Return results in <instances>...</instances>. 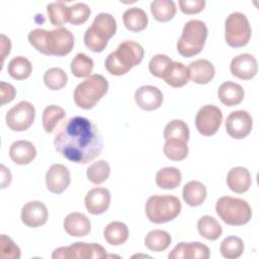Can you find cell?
<instances>
[{
	"mask_svg": "<svg viewBox=\"0 0 259 259\" xmlns=\"http://www.w3.org/2000/svg\"><path fill=\"white\" fill-rule=\"evenodd\" d=\"M71 182L69 169L63 164H53L46 174V185L52 193L64 192Z\"/></svg>",
	"mask_w": 259,
	"mask_h": 259,
	"instance_id": "cell-14",
	"label": "cell"
},
{
	"mask_svg": "<svg viewBox=\"0 0 259 259\" xmlns=\"http://www.w3.org/2000/svg\"><path fill=\"white\" fill-rule=\"evenodd\" d=\"M1 172H2V180H1V187L5 188L7 185L10 184L11 182V173L10 171L4 166L1 165Z\"/></svg>",
	"mask_w": 259,
	"mask_h": 259,
	"instance_id": "cell-49",
	"label": "cell"
},
{
	"mask_svg": "<svg viewBox=\"0 0 259 259\" xmlns=\"http://www.w3.org/2000/svg\"><path fill=\"white\" fill-rule=\"evenodd\" d=\"M163 136L166 141L170 139H178L187 143L189 140V127L185 121L181 119H173L166 124Z\"/></svg>",
	"mask_w": 259,
	"mask_h": 259,
	"instance_id": "cell-38",
	"label": "cell"
},
{
	"mask_svg": "<svg viewBox=\"0 0 259 259\" xmlns=\"http://www.w3.org/2000/svg\"><path fill=\"white\" fill-rule=\"evenodd\" d=\"M54 146L65 159L76 164H87L100 155L103 140L97 126L90 119L73 116L59 126Z\"/></svg>",
	"mask_w": 259,
	"mask_h": 259,
	"instance_id": "cell-1",
	"label": "cell"
},
{
	"mask_svg": "<svg viewBox=\"0 0 259 259\" xmlns=\"http://www.w3.org/2000/svg\"><path fill=\"white\" fill-rule=\"evenodd\" d=\"M16 95L15 88L6 82H0V105L11 102Z\"/></svg>",
	"mask_w": 259,
	"mask_h": 259,
	"instance_id": "cell-47",
	"label": "cell"
},
{
	"mask_svg": "<svg viewBox=\"0 0 259 259\" xmlns=\"http://www.w3.org/2000/svg\"><path fill=\"white\" fill-rule=\"evenodd\" d=\"M122 21L128 30L140 32L144 30L148 25V15L143 9L132 7L123 12Z\"/></svg>",
	"mask_w": 259,
	"mask_h": 259,
	"instance_id": "cell-27",
	"label": "cell"
},
{
	"mask_svg": "<svg viewBox=\"0 0 259 259\" xmlns=\"http://www.w3.org/2000/svg\"><path fill=\"white\" fill-rule=\"evenodd\" d=\"M48 208L38 200L29 201L21 209V221L29 228H37L47 223Z\"/></svg>",
	"mask_w": 259,
	"mask_h": 259,
	"instance_id": "cell-17",
	"label": "cell"
},
{
	"mask_svg": "<svg viewBox=\"0 0 259 259\" xmlns=\"http://www.w3.org/2000/svg\"><path fill=\"white\" fill-rule=\"evenodd\" d=\"M47 13L51 23L55 26L62 27L63 24H65L66 22H69L70 7H68L62 1L48 4Z\"/></svg>",
	"mask_w": 259,
	"mask_h": 259,
	"instance_id": "cell-34",
	"label": "cell"
},
{
	"mask_svg": "<svg viewBox=\"0 0 259 259\" xmlns=\"http://www.w3.org/2000/svg\"><path fill=\"white\" fill-rule=\"evenodd\" d=\"M106 257V250L101 245L85 242H76L68 247H59L52 254L53 259H101Z\"/></svg>",
	"mask_w": 259,
	"mask_h": 259,
	"instance_id": "cell-9",
	"label": "cell"
},
{
	"mask_svg": "<svg viewBox=\"0 0 259 259\" xmlns=\"http://www.w3.org/2000/svg\"><path fill=\"white\" fill-rule=\"evenodd\" d=\"M68 76L65 71L58 67L50 68L44 74V83L51 90H60L67 84Z\"/></svg>",
	"mask_w": 259,
	"mask_h": 259,
	"instance_id": "cell-41",
	"label": "cell"
},
{
	"mask_svg": "<svg viewBox=\"0 0 259 259\" xmlns=\"http://www.w3.org/2000/svg\"><path fill=\"white\" fill-rule=\"evenodd\" d=\"M227 184L236 193L246 192L252 184V177L249 170L245 167L232 168L227 175Z\"/></svg>",
	"mask_w": 259,
	"mask_h": 259,
	"instance_id": "cell-21",
	"label": "cell"
},
{
	"mask_svg": "<svg viewBox=\"0 0 259 259\" xmlns=\"http://www.w3.org/2000/svg\"><path fill=\"white\" fill-rule=\"evenodd\" d=\"M220 251L223 257L227 259L239 258L244 252V243L241 238L236 236H229L222 242Z\"/></svg>",
	"mask_w": 259,
	"mask_h": 259,
	"instance_id": "cell-39",
	"label": "cell"
},
{
	"mask_svg": "<svg viewBox=\"0 0 259 259\" xmlns=\"http://www.w3.org/2000/svg\"><path fill=\"white\" fill-rule=\"evenodd\" d=\"M0 257L3 259H19V247L6 235L0 237Z\"/></svg>",
	"mask_w": 259,
	"mask_h": 259,
	"instance_id": "cell-43",
	"label": "cell"
},
{
	"mask_svg": "<svg viewBox=\"0 0 259 259\" xmlns=\"http://www.w3.org/2000/svg\"><path fill=\"white\" fill-rule=\"evenodd\" d=\"M182 196L189 206H198L206 198V187L200 181H189L183 186Z\"/></svg>",
	"mask_w": 259,
	"mask_h": 259,
	"instance_id": "cell-26",
	"label": "cell"
},
{
	"mask_svg": "<svg viewBox=\"0 0 259 259\" xmlns=\"http://www.w3.org/2000/svg\"><path fill=\"white\" fill-rule=\"evenodd\" d=\"M207 33V27L203 21L198 19L187 21L177 41L178 53L185 58L199 54L203 49Z\"/></svg>",
	"mask_w": 259,
	"mask_h": 259,
	"instance_id": "cell-4",
	"label": "cell"
},
{
	"mask_svg": "<svg viewBox=\"0 0 259 259\" xmlns=\"http://www.w3.org/2000/svg\"><path fill=\"white\" fill-rule=\"evenodd\" d=\"M91 13L89 6L85 3L78 2L70 7L69 22L73 25H80L87 21Z\"/></svg>",
	"mask_w": 259,
	"mask_h": 259,
	"instance_id": "cell-42",
	"label": "cell"
},
{
	"mask_svg": "<svg viewBox=\"0 0 259 259\" xmlns=\"http://www.w3.org/2000/svg\"><path fill=\"white\" fill-rule=\"evenodd\" d=\"M253 119L246 110L231 112L226 119V131L230 137L236 140L246 138L252 131Z\"/></svg>",
	"mask_w": 259,
	"mask_h": 259,
	"instance_id": "cell-13",
	"label": "cell"
},
{
	"mask_svg": "<svg viewBox=\"0 0 259 259\" xmlns=\"http://www.w3.org/2000/svg\"><path fill=\"white\" fill-rule=\"evenodd\" d=\"M145 210L150 222L164 224L180 213L181 202L174 195H152L146 202Z\"/></svg>",
	"mask_w": 259,
	"mask_h": 259,
	"instance_id": "cell-7",
	"label": "cell"
},
{
	"mask_svg": "<svg viewBox=\"0 0 259 259\" xmlns=\"http://www.w3.org/2000/svg\"><path fill=\"white\" fill-rule=\"evenodd\" d=\"M45 42L47 55L64 57L73 50L74 35L66 27H58L47 31Z\"/></svg>",
	"mask_w": 259,
	"mask_h": 259,
	"instance_id": "cell-10",
	"label": "cell"
},
{
	"mask_svg": "<svg viewBox=\"0 0 259 259\" xmlns=\"http://www.w3.org/2000/svg\"><path fill=\"white\" fill-rule=\"evenodd\" d=\"M9 156L11 160L18 165L29 164L36 156V150L32 143L25 140H19L10 146Z\"/></svg>",
	"mask_w": 259,
	"mask_h": 259,
	"instance_id": "cell-22",
	"label": "cell"
},
{
	"mask_svg": "<svg viewBox=\"0 0 259 259\" xmlns=\"http://www.w3.org/2000/svg\"><path fill=\"white\" fill-rule=\"evenodd\" d=\"M110 192L104 187H95L89 190L85 196L86 209L92 214L105 212L110 204Z\"/></svg>",
	"mask_w": 259,
	"mask_h": 259,
	"instance_id": "cell-19",
	"label": "cell"
},
{
	"mask_svg": "<svg viewBox=\"0 0 259 259\" xmlns=\"http://www.w3.org/2000/svg\"><path fill=\"white\" fill-rule=\"evenodd\" d=\"M188 68L180 62H171L166 68L163 79L164 81L174 88L183 87L189 81Z\"/></svg>",
	"mask_w": 259,
	"mask_h": 259,
	"instance_id": "cell-24",
	"label": "cell"
},
{
	"mask_svg": "<svg viewBox=\"0 0 259 259\" xmlns=\"http://www.w3.org/2000/svg\"><path fill=\"white\" fill-rule=\"evenodd\" d=\"M209 249L200 242H181L169 253V259H207Z\"/></svg>",
	"mask_w": 259,
	"mask_h": 259,
	"instance_id": "cell-15",
	"label": "cell"
},
{
	"mask_svg": "<svg viewBox=\"0 0 259 259\" xmlns=\"http://www.w3.org/2000/svg\"><path fill=\"white\" fill-rule=\"evenodd\" d=\"M93 67V60L83 53L77 54L71 62L72 74L78 78H85L91 76Z\"/></svg>",
	"mask_w": 259,
	"mask_h": 259,
	"instance_id": "cell-36",
	"label": "cell"
},
{
	"mask_svg": "<svg viewBox=\"0 0 259 259\" xmlns=\"http://www.w3.org/2000/svg\"><path fill=\"white\" fill-rule=\"evenodd\" d=\"M180 10L185 14H196L203 10L204 0H180L178 2Z\"/></svg>",
	"mask_w": 259,
	"mask_h": 259,
	"instance_id": "cell-46",
	"label": "cell"
},
{
	"mask_svg": "<svg viewBox=\"0 0 259 259\" xmlns=\"http://www.w3.org/2000/svg\"><path fill=\"white\" fill-rule=\"evenodd\" d=\"M116 32V21L114 17L105 12L97 14L91 24L84 33L85 46L95 53L102 52L109 38H111Z\"/></svg>",
	"mask_w": 259,
	"mask_h": 259,
	"instance_id": "cell-3",
	"label": "cell"
},
{
	"mask_svg": "<svg viewBox=\"0 0 259 259\" xmlns=\"http://www.w3.org/2000/svg\"><path fill=\"white\" fill-rule=\"evenodd\" d=\"M215 211L222 221L230 226L245 225L252 218L251 206L246 200L229 195L218 199Z\"/></svg>",
	"mask_w": 259,
	"mask_h": 259,
	"instance_id": "cell-6",
	"label": "cell"
},
{
	"mask_svg": "<svg viewBox=\"0 0 259 259\" xmlns=\"http://www.w3.org/2000/svg\"><path fill=\"white\" fill-rule=\"evenodd\" d=\"M151 12L160 22L171 20L176 13V5L172 0H155L151 3Z\"/></svg>",
	"mask_w": 259,
	"mask_h": 259,
	"instance_id": "cell-33",
	"label": "cell"
},
{
	"mask_svg": "<svg viewBox=\"0 0 259 259\" xmlns=\"http://www.w3.org/2000/svg\"><path fill=\"white\" fill-rule=\"evenodd\" d=\"M34 117V106L28 101H20L7 111L5 120L10 130L14 132H23L31 126Z\"/></svg>",
	"mask_w": 259,
	"mask_h": 259,
	"instance_id": "cell-11",
	"label": "cell"
},
{
	"mask_svg": "<svg viewBox=\"0 0 259 259\" xmlns=\"http://www.w3.org/2000/svg\"><path fill=\"white\" fill-rule=\"evenodd\" d=\"M188 71L190 79L197 84H206L210 82L215 74L213 65L205 59H198L191 62Z\"/></svg>",
	"mask_w": 259,
	"mask_h": 259,
	"instance_id": "cell-23",
	"label": "cell"
},
{
	"mask_svg": "<svg viewBox=\"0 0 259 259\" xmlns=\"http://www.w3.org/2000/svg\"><path fill=\"white\" fill-rule=\"evenodd\" d=\"M103 237L110 245H122L128 238V229L124 223L112 222L104 228Z\"/></svg>",
	"mask_w": 259,
	"mask_h": 259,
	"instance_id": "cell-28",
	"label": "cell"
},
{
	"mask_svg": "<svg viewBox=\"0 0 259 259\" xmlns=\"http://www.w3.org/2000/svg\"><path fill=\"white\" fill-rule=\"evenodd\" d=\"M171 59L163 54L155 55L149 62V70L151 74L158 78H163L164 72L168 65L171 63Z\"/></svg>",
	"mask_w": 259,
	"mask_h": 259,
	"instance_id": "cell-44",
	"label": "cell"
},
{
	"mask_svg": "<svg viewBox=\"0 0 259 259\" xmlns=\"http://www.w3.org/2000/svg\"><path fill=\"white\" fill-rule=\"evenodd\" d=\"M257 69V60L250 54H241L236 56L233 58L230 65L232 75L241 80L252 79L256 75Z\"/></svg>",
	"mask_w": 259,
	"mask_h": 259,
	"instance_id": "cell-16",
	"label": "cell"
},
{
	"mask_svg": "<svg viewBox=\"0 0 259 259\" xmlns=\"http://www.w3.org/2000/svg\"><path fill=\"white\" fill-rule=\"evenodd\" d=\"M143 47L136 41H122L116 51L110 53L105 60V68L111 75L121 76L133 67L138 66L144 58Z\"/></svg>",
	"mask_w": 259,
	"mask_h": 259,
	"instance_id": "cell-2",
	"label": "cell"
},
{
	"mask_svg": "<svg viewBox=\"0 0 259 259\" xmlns=\"http://www.w3.org/2000/svg\"><path fill=\"white\" fill-rule=\"evenodd\" d=\"M66 116V111L59 105H49L45 108L41 116L42 127L47 133H53L57 123Z\"/></svg>",
	"mask_w": 259,
	"mask_h": 259,
	"instance_id": "cell-35",
	"label": "cell"
},
{
	"mask_svg": "<svg viewBox=\"0 0 259 259\" xmlns=\"http://www.w3.org/2000/svg\"><path fill=\"white\" fill-rule=\"evenodd\" d=\"M218 96L223 104L227 106H234L243 101L245 92L240 84L227 81L219 87Z\"/></svg>",
	"mask_w": 259,
	"mask_h": 259,
	"instance_id": "cell-25",
	"label": "cell"
},
{
	"mask_svg": "<svg viewBox=\"0 0 259 259\" xmlns=\"http://www.w3.org/2000/svg\"><path fill=\"white\" fill-rule=\"evenodd\" d=\"M163 151L165 156L172 161H182L188 155L187 143L178 139L167 140Z\"/></svg>",
	"mask_w": 259,
	"mask_h": 259,
	"instance_id": "cell-37",
	"label": "cell"
},
{
	"mask_svg": "<svg viewBox=\"0 0 259 259\" xmlns=\"http://www.w3.org/2000/svg\"><path fill=\"white\" fill-rule=\"evenodd\" d=\"M110 174V166L109 164L104 160H99L96 162H93L86 171V176L90 182L93 184H101L107 178Z\"/></svg>",
	"mask_w": 259,
	"mask_h": 259,
	"instance_id": "cell-40",
	"label": "cell"
},
{
	"mask_svg": "<svg viewBox=\"0 0 259 259\" xmlns=\"http://www.w3.org/2000/svg\"><path fill=\"white\" fill-rule=\"evenodd\" d=\"M156 184L162 189H174L180 185L182 175L175 167H165L156 174Z\"/></svg>",
	"mask_w": 259,
	"mask_h": 259,
	"instance_id": "cell-29",
	"label": "cell"
},
{
	"mask_svg": "<svg viewBox=\"0 0 259 259\" xmlns=\"http://www.w3.org/2000/svg\"><path fill=\"white\" fill-rule=\"evenodd\" d=\"M251 26L248 18L241 12L231 13L225 22V39L232 48L246 46L251 37Z\"/></svg>",
	"mask_w": 259,
	"mask_h": 259,
	"instance_id": "cell-8",
	"label": "cell"
},
{
	"mask_svg": "<svg viewBox=\"0 0 259 259\" xmlns=\"http://www.w3.org/2000/svg\"><path fill=\"white\" fill-rule=\"evenodd\" d=\"M64 229L72 237H85L91 230V223L84 213L71 212L64 220Z\"/></svg>",
	"mask_w": 259,
	"mask_h": 259,
	"instance_id": "cell-20",
	"label": "cell"
},
{
	"mask_svg": "<svg viewBox=\"0 0 259 259\" xmlns=\"http://www.w3.org/2000/svg\"><path fill=\"white\" fill-rule=\"evenodd\" d=\"M10 49H11L10 39L5 34H1V57H2V62L4 61L6 56L10 53Z\"/></svg>",
	"mask_w": 259,
	"mask_h": 259,
	"instance_id": "cell-48",
	"label": "cell"
},
{
	"mask_svg": "<svg viewBox=\"0 0 259 259\" xmlns=\"http://www.w3.org/2000/svg\"><path fill=\"white\" fill-rule=\"evenodd\" d=\"M197 231L201 237L209 241L218 240L223 233L219 222L210 215H203L198 220Z\"/></svg>",
	"mask_w": 259,
	"mask_h": 259,
	"instance_id": "cell-31",
	"label": "cell"
},
{
	"mask_svg": "<svg viewBox=\"0 0 259 259\" xmlns=\"http://www.w3.org/2000/svg\"><path fill=\"white\" fill-rule=\"evenodd\" d=\"M223 121V113L219 107L206 104L199 108L195 116V126L199 134L205 137L214 135Z\"/></svg>",
	"mask_w": 259,
	"mask_h": 259,
	"instance_id": "cell-12",
	"label": "cell"
},
{
	"mask_svg": "<svg viewBox=\"0 0 259 259\" xmlns=\"http://www.w3.org/2000/svg\"><path fill=\"white\" fill-rule=\"evenodd\" d=\"M135 100L140 108L147 111H152L158 109L162 105L163 94L157 87L145 85L136 91Z\"/></svg>",
	"mask_w": 259,
	"mask_h": 259,
	"instance_id": "cell-18",
	"label": "cell"
},
{
	"mask_svg": "<svg viewBox=\"0 0 259 259\" xmlns=\"http://www.w3.org/2000/svg\"><path fill=\"white\" fill-rule=\"evenodd\" d=\"M32 71L30 61L22 56L11 59L7 66L8 74L15 80H24L28 78Z\"/></svg>",
	"mask_w": 259,
	"mask_h": 259,
	"instance_id": "cell-32",
	"label": "cell"
},
{
	"mask_svg": "<svg viewBox=\"0 0 259 259\" xmlns=\"http://www.w3.org/2000/svg\"><path fill=\"white\" fill-rule=\"evenodd\" d=\"M46 29L42 28H35L31 30L28 33V41L29 44L39 53L47 55V50H46V35H47Z\"/></svg>",
	"mask_w": 259,
	"mask_h": 259,
	"instance_id": "cell-45",
	"label": "cell"
},
{
	"mask_svg": "<svg viewBox=\"0 0 259 259\" xmlns=\"http://www.w3.org/2000/svg\"><path fill=\"white\" fill-rule=\"evenodd\" d=\"M107 80L99 74H93L79 83L74 90V101L83 109H91L106 94Z\"/></svg>",
	"mask_w": 259,
	"mask_h": 259,
	"instance_id": "cell-5",
	"label": "cell"
},
{
	"mask_svg": "<svg viewBox=\"0 0 259 259\" xmlns=\"http://www.w3.org/2000/svg\"><path fill=\"white\" fill-rule=\"evenodd\" d=\"M171 236L163 230H153L145 237L146 247L154 252L165 251L171 244Z\"/></svg>",
	"mask_w": 259,
	"mask_h": 259,
	"instance_id": "cell-30",
	"label": "cell"
}]
</instances>
